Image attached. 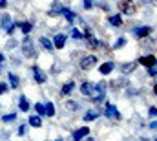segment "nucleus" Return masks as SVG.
Returning a JSON list of instances; mask_svg holds the SVG:
<instances>
[{"label": "nucleus", "instance_id": "43", "mask_svg": "<svg viewBox=\"0 0 157 141\" xmlns=\"http://www.w3.org/2000/svg\"><path fill=\"white\" fill-rule=\"evenodd\" d=\"M154 94H155V95H157V84H155V88H154Z\"/></svg>", "mask_w": 157, "mask_h": 141}, {"label": "nucleus", "instance_id": "26", "mask_svg": "<svg viewBox=\"0 0 157 141\" xmlns=\"http://www.w3.org/2000/svg\"><path fill=\"white\" fill-rule=\"evenodd\" d=\"M17 119V114L15 112H11V114H6V115H2V121L4 123H13Z\"/></svg>", "mask_w": 157, "mask_h": 141}, {"label": "nucleus", "instance_id": "31", "mask_svg": "<svg viewBox=\"0 0 157 141\" xmlns=\"http://www.w3.org/2000/svg\"><path fill=\"white\" fill-rule=\"evenodd\" d=\"M35 110L39 112V115H46V106L42 103H35Z\"/></svg>", "mask_w": 157, "mask_h": 141}, {"label": "nucleus", "instance_id": "40", "mask_svg": "<svg viewBox=\"0 0 157 141\" xmlns=\"http://www.w3.org/2000/svg\"><path fill=\"white\" fill-rule=\"evenodd\" d=\"M150 128H152V130H155V128H157V121H152V123H150Z\"/></svg>", "mask_w": 157, "mask_h": 141}, {"label": "nucleus", "instance_id": "14", "mask_svg": "<svg viewBox=\"0 0 157 141\" xmlns=\"http://www.w3.org/2000/svg\"><path fill=\"white\" fill-rule=\"evenodd\" d=\"M7 79H9V88L17 90V88L20 86V79H18L17 73H7Z\"/></svg>", "mask_w": 157, "mask_h": 141}, {"label": "nucleus", "instance_id": "25", "mask_svg": "<svg viewBox=\"0 0 157 141\" xmlns=\"http://www.w3.org/2000/svg\"><path fill=\"white\" fill-rule=\"evenodd\" d=\"M11 24H13V22H11V17H9V15H7V13H6V15H2V17H0V26H2V28H4V30H6V28H7V26H11Z\"/></svg>", "mask_w": 157, "mask_h": 141}, {"label": "nucleus", "instance_id": "15", "mask_svg": "<svg viewBox=\"0 0 157 141\" xmlns=\"http://www.w3.org/2000/svg\"><path fill=\"white\" fill-rule=\"evenodd\" d=\"M18 108H20V112H29L31 105H29V101H28L26 95H20L18 97Z\"/></svg>", "mask_w": 157, "mask_h": 141}, {"label": "nucleus", "instance_id": "18", "mask_svg": "<svg viewBox=\"0 0 157 141\" xmlns=\"http://www.w3.org/2000/svg\"><path fill=\"white\" fill-rule=\"evenodd\" d=\"M126 84H128V79H126V77H119V79H115V81H112V83H110V88L117 90V88L126 86Z\"/></svg>", "mask_w": 157, "mask_h": 141}, {"label": "nucleus", "instance_id": "44", "mask_svg": "<svg viewBox=\"0 0 157 141\" xmlns=\"http://www.w3.org/2000/svg\"><path fill=\"white\" fill-rule=\"evenodd\" d=\"M55 141H62V138H57V139H55Z\"/></svg>", "mask_w": 157, "mask_h": 141}, {"label": "nucleus", "instance_id": "45", "mask_svg": "<svg viewBox=\"0 0 157 141\" xmlns=\"http://www.w3.org/2000/svg\"><path fill=\"white\" fill-rule=\"evenodd\" d=\"M155 141H157V138H155Z\"/></svg>", "mask_w": 157, "mask_h": 141}, {"label": "nucleus", "instance_id": "7", "mask_svg": "<svg viewBox=\"0 0 157 141\" xmlns=\"http://www.w3.org/2000/svg\"><path fill=\"white\" fill-rule=\"evenodd\" d=\"M93 92H95V84H93V83H90V81H84V83L80 84V94H82V95H86V97H91V95H93Z\"/></svg>", "mask_w": 157, "mask_h": 141}, {"label": "nucleus", "instance_id": "16", "mask_svg": "<svg viewBox=\"0 0 157 141\" xmlns=\"http://www.w3.org/2000/svg\"><path fill=\"white\" fill-rule=\"evenodd\" d=\"M62 17H64V18H66V22H70V24H73V20L77 18V15H75L70 7H64V9H62Z\"/></svg>", "mask_w": 157, "mask_h": 141}, {"label": "nucleus", "instance_id": "11", "mask_svg": "<svg viewBox=\"0 0 157 141\" xmlns=\"http://www.w3.org/2000/svg\"><path fill=\"white\" fill-rule=\"evenodd\" d=\"M137 64H143V66H155L157 64V59L154 57V55H144V57H141L139 61H137Z\"/></svg>", "mask_w": 157, "mask_h": 141}, {"label": "nucleus", "instance_id": "12", "mask_svg": "<svg viewBox=\"0 0 157 141\" xmlns=\"http://www.w3.org/2000/svg\"><path fill=\"white\" fill-rule=\"evenodd\" d=\"M113 70H115V62H112V61L102 62V64H101V68H99V71H101L102 75H110Z\"/></svg>", "mask_w": 157, "mask_h": 141}, {"label": "nucleus", "instance_id": "3", "mask_svg": "<svg viewBox=\"0 0 157 141\" xmlns=\"http://www.w3.org/2000/svg\"><path fill=\"white\" fill-rule=\"evenodd\" d=\"M95 64H97V57H95V55H86V57H82V59H80L78 68H80V70H84V71H88V70H91Z\"/></svg>", "mask_w": 157, "mask_h": 141}, {"label": "nucleus", "instance_id": "37", "mask_svg": "<svg viewBox=\"0 0 157 141\" xmlns=\"http://www.w3.org/2000/svg\"><path fill=\"white\" fill-rule=\"evenodd\" d=\"M17 44H18V42H17V40H15V38H11V40H9V42H7V44H6V48H9V50H13V48H15V46H17Z\"/></svg>", "mask_w": 157, "mask_h": 141}, {"label": "nucleus", "instance_id": "23", "mask_svg": "<svg viewBox=\"0 0 157 141\" xmlns=\"http://www.w3.org/2000/svg\"><path fill=\"white\" fill-rule=\"evenodd\" d=\"M39 42H40V46H42L44 50H48V51L55 50V48H53V40H49L48 37H40V38H39Z\"/></svg>", "mask_w": 157, "mask_h": 141}, {"label": "nucleus", "instance_id": "42", "mask_svg": "<svg viewBox=\"0 0 157 141\" xmlns=\"http://www.w3.org/2000/svg\"><path fill=\"white\" fill-rule=\"evenodd\" d=\"M86 141H95L93 138H86Z\"/></svg>", "mask_w": 157, "mask_h": 141}, {"label": "nucleus", "instance_id": "4", "mask_svg": "<svg viewBox=\"0 0 157 141\" xmlns=\"http://www.w3.org/2000/svg\"><path fill=\"white\" fill-rule=\"evenodd\" d=\"M104 115L110 119H121V114H119V110H117V106L115 105H112V103H106L104 105Z\"/></svg>", "mask_w": 157, "mask_h": 141}, {"label": "nucleus", "instance_id": "39", "mask_svg": "<svg viewBox=\"0 0 157 141\" xmlns=\"http://www.w3.org/2000/svg\"><path fill=\"white\" fill-rule=\"evenodd\" d=\"M7 7V0H0V9H6Z\"/></svg>", "mask_w": 157, "mask_h": 141}, {"label": "nucleus", "instance_id": "2", "mask_svg": "<svg viewBox=\"0 0 157 141\" xmlns=\"http://www.w3.org/2000/svg\"><path fill=\"white\" fill-rule=\"evenodd\" d=\"M119 9L124 15H133L137 11V2L135 0H121L119 2Z\"/></svg>", "mask_w": 157, "mask_h": 141}, {"label": "nucleus", "instance_id": "27", "mask_svg": "<svg viewBox=\"0 0 157 141\" xmlns=\"http://www.w3.org/2000/svg\"><path fill=\"white\" fill-rule=\"evenodd\" d=\"M122 46H126V38L124 37H119L117 40H115V44H113V50H121Z\"/></svg>", "mask_w": 157, "mask_h": 141}, {"label": "nucleus", "instance_id": "41", "mask_svg": "<svg viewBox=\"0 0 157 141\" xmlns=\"http://www.w3.org/2000/svg\"><path fill=\"white\" fill-rule=\"evenodd\" d=\"M2 62H6V57H4V53H0V64Z\"/></svg>", "mask_w": 157, "mask_h": 141}, {"label": "nucleus", "instance_id": "9", "mask_svg": "<svg viewBox=\"0 0 157 141\" xmlns=\"http://www.w3.org/2000/svg\"><path fill=\"white\" fill-rule=\"evenodd\" d=\"M88 134H90V128H88V127H80V128H77V130L71 134V139L73 141H82Z\"/></svg>", "mask_w": 157, "mask_h": 141}, {"label": "nucleus", "instance_id": "13", "mask_svg": "<svg viewBox=\"0 0 157 141\" xmlns=\"http://www.w3.org/2000/svg\"><path fill=\"white\" fill-rule=\"evenodd\" d=\"M135 68H137V61L135 62H122L121 64V73L122 75H128V73H132Z\"/></svg>", "mask_w": 157, "mask_h": 141}, {"label": "nucleus", "instance_id": "24", "mask_svg": "<svg viewBox=\"0 0 157 141\" xmlns=\"http://www.w3.org/2000/svg\"><path fill=\"white\" fill-rule=\"evenodd\" d=\"M141 48H144V50H152L154 48V40H150V35L141 38Z\"/></svg>", "mask_w": 157, "mask_h": 141}, {"label": "nucleus", "instance_id": "22", "mask_svg": "<svg viewBox=\"0 0 157 141\" xmlns=\"http://www.w3.org/2000/svg\"><path fill=\"white\" fill-rule=\"evenodd\" d=\"M108 22H110L113 28H121V26H122V17H121V15H110V17H108Z\"/></svg>", "mask_w": 157, "mask_h": 141}, {"label": "nucleus", "instance_id": "32", "mask_svg": "<svg viewBox=\"0 0 157 141\" xmlns=\"http://www.w3.org/2000/svg\"><path fill=\"white\" fill-rule=\"evenodd\" d=\"M17 28H18V26H17V22H13L11 26H7V28H6V33H7V35H13V31H15Z\"/></svg>", "mask_w": 157, "mask_h": 141}, {"label": "nucleus", "instance_id": "35", "mask_svg": "<svg viewBox=\"0 0 157 141\" xmlns=\"http://www.w3.org/2000/svg\"><path fill=\"white\" fill-rule=\"evenodd\" d=\"M82 6H84V9H91L93 7V0H82Z\"/></svg>", "mask_w": 157, "mask_h": 141}, {"label": "nucleus", "instance_id": "29", "mask_svg": "<svg viewBox=\"0 0 157 141\" xmlns=\"http://www.w3.org/2000/svg\"><path fill=\"white\" fill-rule=\"evenodd\" d=\"M71 37H73L75 40H78V38H84V33H82L78 28H73V30H71Z\"/></svg>", "mask_w": 157, "mask_h": 141}, {"label": "nucleus", "instance_id": "30", "mask_svg": "<svg viewBox=\"0 0 157 141\" xmlns=\"http://www.w3.org/2000/svg\"><path fill=\"white\" fill-rule=\"evenodd\" d=\"M78 106H80V105H77L75 101H68V103H66V108H68L70 112H75V110H78Z\"/></svg>", "mask_w": 157, "mask_h": 141}, {"label": "nucleus", "instance_id": "28", "mask_svg": "<svg viewBox=\"0 0 157 141\" xmlns=\"http://www.w3.org/2000/svg\"><path fill=\"white\" fill-rule=\"evenodd\" d=\"M44 106H46V115L53 117V115H55V105H53V103H48V105H44Z\"/></svg>", "mask_w": 157, "mask_h": 141}, {"label": "nucleus", "instance_id": "10", "mask_svg": "<svg viewBox=\"0 0 157 141\" xmlns=\"http://www.w3.org/2000/svg\"><path fill=\"white\" fill-rule=\"evenodd\" d=\"M62 9H64V4H60V2H53L51 4V7H49V17H59V15H62Z\"/></svg>", "mask_w": 157, "mask_h": 141}, {"label": "nucleus", "instance_id": "21", "mask_svg": "<svg viewBox=\"0 0 157 141\" xmlns=\"http://www.w3.org/2000/svg\"><path fill=\"white\" fill-rule=\"evenodd\" d=\"M28 125L39 128V127H42V117H40V115H29V117H28Z\"/></svg>", "mask_w": 157, "mask_h": 141}, {"label": "nucleus", "instance_id": "33", "mask_svg": "<svg viewBox=\"0 0 157 141\" xmlns=\"http://www.w3.org/2000/svg\"><path fill=\"white\" fill-rule=\"evenodd\" d=\"M146 70H148V75H150V77H155L157 75V64L155 66H148Z\"/></svg>", "mask_w": 157, "mask_h": 141}, {"label": "nucleus", "instance_id": "38", "mask_svg": "<svg viewBox=\"0 0 157 141\" xmlns=\"http://www.w3.org/2000/svg\"><path fill=\"white\" fill-rule=\"evenodd\" d=\"M26 130H28V127H26V125H20V127H18V136H24Z\"/></svg>", "mask_w": 157, "mask_h": 141}, {"label": "nucleus", "instance_id": "19", "mask_svg": "<svg viewBox=\"0 0 157 141\" xmlns=\"http://www.w3.org/2000/svg\"><path fill=\"white\" fill-rule=\"evenodd\" d=\"M17 26L22 30L24 35H29V33L33 31V24H31V22H17Z\"/></svg>", "mask_w": 157, "mask_h": 141}, {"label": "nucleus", "instance_id": "1", "mask_svg": "<svg viewBox=\"0 0 157 141\" xmlns=\"http://www.w3.org/2000/svg\"><path fill=\"white\" fill-rule=\"evenodd\" d=\"M20 51H22V55H24L26 59H35V57H37L35 42L31 40V37L29 35L24 37V40H22V44H20Z\"/></svg>", "mask_w": 157, "mask_h": 141}, {"label": "nucleus", "instance_id": "8", "mask_svg": "<svg viewBox=\"0 0 157 141\" xmlns=\"http://www.w3.org/2000/svg\"><path fill=\"white\" fill-rule=\"evenodd\" d=\"M33 79H35V83L44 84L48 81V75H46V71L40 70V66H33Z\"/></svg>", "mask_w": 157, "mask_h": 141}, {"label": "nucleus", "instance_id": "17", "mask_svg": "<svg viewBox=\"0 0 157 141\" xmlns=\"http://www.w3.org/2000/svg\"><path fill=\"white\" fill-rule=\"evenodd\" d=\"M99 115H101L99 110H88V112L84 114V121H86V123H91V121H95Z\"/></svg>", "mask_w": 157, "mask_h": 141}, {"label": "nucleus", "instance_id": "20", "mask_svg": "<svg viewBox=\"0 0 157 141\" xmlns=\"http://www.w3.org/2000/svg\"><path fill=\"white\" fill-rule=\"evenodd\" d=\"M73 90H75V83H73V81H71V83H66V84L60 88V95H62V97H64V95H70Z\"/></svg>", "mask_w": 157, "mask_h": 141}, {"label": "nucleus", "instance_id": "34", "mask_svg": "<svg viewBox=\"0 0 157 141\" xmlns=\"http://www.w3.org/2000/svg\"><path fill=\"white\" fill-rule=\"evenodd\" d=\"M7 90H9V84L7 83H0V95H4Z\"/></svg>", "mask_w": 157, "mask_h": 141}, {"label": "nucleus", "instance_id": "5", "mask_svg": "<svg viewBox=\"0 0 157 141\" xmlns=\"http://www.w3.org/2000/svg\"><path fill=\"white\" fill-rule=\"evenodd\" d=\"M132 33H133L135 38L141 40V38H144V37H148L150 33H152V28H150V26H137V28H133Z\"/></svg>", "mask_w": 157, "mask_h": 141}, {"label": "nucleus", "instance_id": "6", "mask_svg": "<svg viewBox=\"0 0 157 141\" xmlns=\"http://www.w3.org/2000/svg\"><path fill=\"white\" fill-rule=\"evenodd\" d=\"M66 42H68V37L64 35V33H57V35L53 37V48L55 50H64Z\"/></svg>", "mask_w": 157, "mask_h": 141}, {"label": "nucleus", "instance_id": "36", "mask_svg": "<svg viewBox=\"0 0 157 141\" xmlns=\"http://www.w3.org/2000/svg\"><path fill=\"white\" fill-rule=\"evenodd\" d=\"M148 115H150V117H157V108L155 106H150V108H148Z\"/></svg>", "mask_w": 157, "mask_h": 141}]
</instances>
